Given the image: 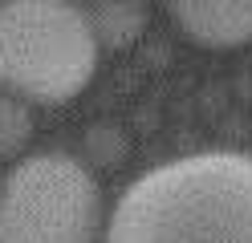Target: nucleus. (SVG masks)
I'll return each mask as SVG.
<instances>
[{"label": "nucleus", "instance_id": "1", "mask_svg": "<svg viewBox=\"0 0 252 243\" xmlns=\"http://www.w3.org/2000/svg\"><path fill=\"white\" fill-rule=\"evenodd\" d=\"M106 243H252V154H187L122 190Z\"/></svg>", "mask_w": 252, "mask_h": 243}, {"label": "nucleus", "instance_id": "2", "mask_svg": "<svg viewBox=\"0 0 252 243\" xmlns=\"http://www.w3.org/2000/svg\"><path fill=\"white\" fill-rule=\"evenodd\" d=\"M94 21L69 0H0V85L21 102L65 106L98 69Z\"/></svg>", "mask_w": 252, "mask_h": 243}, {"label": "nucleus", "instance_id": "3", "mask_svg": "<svg viewBox=\"0 0 252 243\" xmlns=\"http://www.w3.org/2000/svg\"><path fill=\"white\" fill-rule=\"evenodd\" d=\"M102 194L69 154H33L0 187V243H98Z\"/></svg>", "mask_w": 252, "mask_h": 243}, {"label": "nucleus", "instance_id": "4", "mask_svg": "<svg viewBox=\"0 0 252 243\" xmlns=\"http://www.w3.org/2000/svg\"><path fill=\"white\" fill-rule=\"evenodd\" d=\"M167 8L203 49H240L252 41V0H167Z\"/></svg>", "mask_w": 252, "mask_h": 243}, {"label": "nucleus", "instance_id": "5", "mask_svg": "<svg viewBox=\"0 0 252 243\" xmlns=\"http://www.w3.org/2000/svg\"><path fill=\"white\" fill-rule=\"evenodd\" d=\"M143 25H147V16H143V8H138L134 0H114V4H102L94 37L106 49H126L138 32H143Z\"/></svg>", "mask_w": 252, "mask_h": 243}, {"label": "nucleus", "instance_id": "6", "mask_svg": "<svg viewBox=\"0 0 252 243\" xmlns=\"http://www.w3.org/2000/svg\"><path fill=\"white\" fill-rule=\"evenodd\" d=\"M29 138H33V113H29V106L12 93H0V158L21 154Z\"/></svg>", "mask_w": 252, "mask_h": 243}]
</instances>
